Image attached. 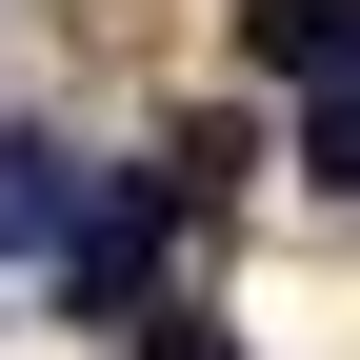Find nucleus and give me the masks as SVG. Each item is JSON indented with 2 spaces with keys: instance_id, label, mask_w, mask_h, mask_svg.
<instances>
[{
  "instance_id": "nucleus-1",
  "label": "nucleus",
  "mask_w": 360,
  "mask_h": 360,
  "mask_svg": "<svg viewBox=\"0 0 360 360\" xmlns=\"http://www.w3.org/2000/svg\"><path fill=\"white\" fill-rule=\"evenodd\" d=\"M141 260H160V180H120V200L60 240V300H80V321H120V300H141Z\"/></svg>"
},
{
  "instance_id": "nucleus-5",
  "label": "nucleus",
  "mask_w": 360,
  "mask_h": 360,
  "mask_svg": "<svg viewBox=\"0 0 360 360\" xmlns=\"http://www.w3.org/2000/svg\"><path fill=\"white\" fill-rule=\"evenodd\" d=\"M141 360H240V340H220V321H160V340H141Z\"/></svg>"
},
{
  "instance_id": "nucleus-4",
  "label": "nucleus",
  "mask_w": 360,
  "mask_h": 360,
  "mask_svg": "<svg viewBox=\"0 0 360 360\" xmlns=\"http://www.w3.org/2000/svg\"><path fill=\"white\" fill-rule=\"evenodd\" d=\"M300 180H340V200H360V80H300Z\"/></svg>"
},
{
  "instance_id": "nucleus-3",
  "label": "nucleus",
  "mask_w": 360,
  "mask_h": 360,
  "mask_svg": "<svg viewBox=\"0 0 360 360\" xmlns=\"http://www.w3.org/2000/svg\"><path fill=\"white\" fill-rule=\"evenodd\" d=\"M240 60L260 80H360V0H240Z\"/></svg>"
},
{
  "instance_id": "nucleus-2",
  "label": "nucleus",
  "mask_w": 360,
  "mask_h": 360,
  "mask_svg": "<svg viewBox=\"0 0 360 360\" xmlns=\"http://www.w3.org/2000/svg\"><path fill=\"white\" fill-rule=\"evenodd\" d=\"M80 220H101V200H80V160H60V141H0V260H60Z\"/></svg>"
}]
</instances>
